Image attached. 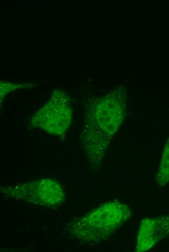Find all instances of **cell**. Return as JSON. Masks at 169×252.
Returning a JSON list of instances; mask_svg holds the SVG:
<instances>
[{"label": "cell", "instance_id": "obj_1", "mask_svg": "<svg viewBox=\"0 0 169 252\" xmlns=\"http://www.w3.org/2000/svg\"><path fill=\"white\" fill-rule=\"evenodd\" d=\"M126 92L119 86L95 102L87 111L81 138L91 164L98 166L126 115Z\"/></svg>", "mask_w": 169, "mask_h": 252}, {"label": "cell", "instance_id": "obj_2", "mask_svg": "<svg viewBox=\"0 0 169 252\" xmlns=\"http://www.w3.org/2000/svg\"><path fill=\"white\" fill-rule=\"evenodd\" d=\"M131 216V210L127 205L111 201L77 219L71 225L70 232L82 242H100L113 235Z\"/></svg>", "mask_w": 169, "mask_h": 252}, {"label": "cell", "instance_id": "obj_3", "mask_svg": "<svg viewBox=\"0 0 169 252\" xmlns=\"http://www.w3.org/2000/svg\"><path fill=\"white\" fill-rule=\"evenodd\" d=\"M1 190L6 197L50 207L60 205L65 198L62 187L58 183L50 179L3 187Z\"/></svg>", "mask_w": 169, "mask_h": 252}, {"label": "cell", "instance_id": "obj_5", "mask_svg": "<svg viewBox=\"0 0 169 252\" xmlns=\"http://www.w3.org/2000/svg\"><path fill=\"white\" fill-rule=\"evenodd\" d=\"M169 236V213L144 219L138 227L135 251L143 252L154 247Z\"/></svg>", "mask_w": 169, "mask_h": 252}, {"label": "cell", "instance_id": "obj_4", "mask_svg": "<svg viewBox=\"0 0 169 252\" xmlns=\"http://www.w3.org/2000/svg\"><path fill=\"white\" fill-rule=\"evenodd\" d=\"M72 120V111L68 103L59 105L50 102L33 117L31 124L52 135L65 133Z\"/></svg>", "mask_w": 169, "mask_h": 252}, {"label": "cell", "instance_id": "obj_6", "mask_svg": "<svg viewBox=\"0 0 169 252\" xmlns=\"http://www.w3.org/2000/svg\"><path fill=\"white\" fill-rule=\"evenodd\" d=\"M159 187L169 183V136L164 147L155 178Z\"/></svg>", "mask_w": 169, "mask_h": 252}]
</instances>
